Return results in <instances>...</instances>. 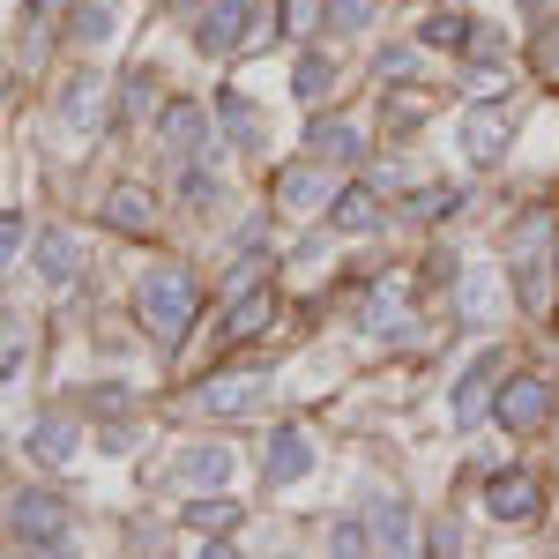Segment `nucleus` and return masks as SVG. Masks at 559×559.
<instances>
[{"mask_svg": "<svg viewBox=\"0 0 559 559\" xmlns=\"http://www.w3.org/2000/svg\"><path fill=\"white\" fill-rule=\"evenodd\" d=\"M134 313H142V329H150L165 350H179V344H187V329H194V313H202V284H194V269H179V261L142 269V284H134Z\"/></svg>", "mask_w": 559, "mask_h": 559, "instance_id": "obj_1", "label": "nucleus"}, {"mask_svg": "<svg viewBox=\"0 0 559 559\" xmlns=\"http://www.w3.org/2000/svg\"><path fill=\"white\" fill-rule=\"evenodd\" d=\"M8 545L15 552H68V500L45 485H15L8 492Z\"/></svg>", "mask_w": 559, "mask_h": 559, "instance_id": "obj_2", "label": "nucleus"}, {"mask_svg": "<svg viewBox=\"0 0 559 559\" xmlns=\"http://www.w3.org/2000/svg\"><path fill=\"white\" fill-rule=\"evenodd\" d=\"M60 142L68 150H83L90 134H105V120H112V75L105 68H83V75H68V90H60Z\"/></svg>", "mask_w": 559, "mask_h": 559, "instance_id": "obj_3", "label": "nucleus"}, {"mask_svg": "<svg viewBox=\"0 0 559 559\" xmlns=\"http://www.w3.org/2000/svg\"><path fill=\"white\" fill-rule=\"evenodd\" d=\"M336 194H344V173H336V165H321L313 150L292 157V165L276 173V210H292V216H321Z\"/></svg>", "mask_w": 559, "mask_h": 559, "instance_id": "obj_4", "label": "nucleus"}, {"mask_svg": "<svg viewBox=\"0 0 559 559\" xmlns=\"http://www.w3.org/2000/svg\"><path fill=\"white\" fill-rule=\"evenodd\" d=\"M552 411H559V395L545 373H508L500 381V395H492V418L508 432H545L552 426Z\"/></svg>", "mask_w": 559, "mask_h": 559, "instance_id": "obj_5", "label": "nucleus"}, {"mask_svg": "<svg viewBox=\"0 0 559 559\" xmlns=\"http://www.w3.org/2000/svg\"><path fill=\"white\" fill-rule=\"evenodd\" d=\"M231 471H239V455L224 448V440H194V448H179L173 455V492H224L231 485Z\"/></svg>", "mask_w": 559, "mask_h": 559, "instance_id": "obj_6", "label": "nucleus"}, {"mask_svg": "<svg viewBox=\"0 0 559 559\" xmlns=\"http://www.w3.org/2000/svg\"><path fill=\"white\" fill-rule=\"evenodd\" d=\"M210 142H216V134H210V112H202V105L173 97V105L157 112V150H165V165H194Z\"/></svg>", "mask_w": 559, "mask_h": 559, "instance_id": "obj_7", "label": "nucleus"}, {"mask_svg": "<svg viewBox=\"0 0 559 559\" xmlns=\"http://www.w3.org/2000/svg\"><path fill=\"white\" fill-rule=\"evenodd\" d=\"M254 0H210L202 15H194V45L210 52V60H224V52H239V45L254 38Z\"/></svg>", "mask_w": 559, "mask_h": 559, "instance_id": "obj_8", "label": "nucleus"}, {"mask_svg": "<svg viewBox=\"0 0 559 559\" xmlns=\"http://www.w3.org/2000/svg\"><path fill=\"white\" fill-rule=\"evenodd\" d=\"M31 269L45 276V292L75 284V276H83V239H75L68 224H38V239H31Z\"/></svg>", "mask_w": 559, "mask_h": 559, "instance_id": "obj_9", "label": "nucleus"}, {"mask_svg": "<svg viewBox=\"0 0 559 559\" xmlns=\"http://www.w3.org/2000/svg\"><path fill=\"white\" fill-rule=\"evenodd\" d=\"M306 150H313L321 165L350 173V165H366V128H358V120H344V112H321V120L306 128Z\"/></svg>", "mask_w": 559, "mask_h": 559, "instance_id": "obj_10", "label": "nucleus"}, {"mask_svg": "<svg viewBox=\"0 0 559 559\" xmlns=\"http://www.w3.org/2000/svg\"><path fill=\"white\" fill-rule=\"evenodd\" d=\"M358 329L366 336H411V284L403 276H381L373 292H366V306H358Z\"/></svg>", "mask_w": 559, "mask_h": 559, "instance_id": "obj_11", "label": "nucleus"}, {"mask_svg": "<svg viewBox=\"0 0 559 559\" xmlns=\"http://www.w3.org/2000/svg\"><path fill=\"white\" fill-rule=\"evenodd\" d=\"M261 388H269V373H254V366H216V381H202L194 388V403L210 411V418H231V411H254L261 403Z\"/></svg>", "mask_w": 559, "mask_h": 559, "instance_id": "obj_12", "label": "nucleus"}, {"mask_svg": "<svg viewBox=\"0 0 559 559\" xmlns=\"http://www.w3.org/2000/svg\"><path fill=\"white\" fill-rule=\"evenodd\" d=\"M500 313H508V276H500V269H463V276H455V321H477V329H485V321H500Z\"/></svg>", "mask_w": 559, "mask_h": 559, "instance_id": "obj_13", "label": "nucleus"}, {"mask_svg": "<svg viewBox=\"0 0 559 559\" xmlns=\"http://www.w3.org/2000/svg\"><path fill=\"white\" fill-rule=\"evenodd\" d=\"M366 530H373V552H418V522L403 492H373L366 500Z\"/></svg>", "mask_w": 559, "mask_h": 559, "instance_id": "obj_14", "label": "nucleus"}, {"mask_svg": "<svg viewBox=\"0 0 559 559\" xmlns=\"http://www.w3.org/2000/svg\"><path fill=\"white\" fill-rule=\"evenodd\" d=\"M455 150H463L471 165H500V157H508V112H500V105H471L463 128H455Z\"/></svg>", "mask_w": 559, "mask_h": 559, "instance_id": "obj_15", "label": "nucleus"}, {"mask_svg": "<svg viewBox=\"0 0 559 559\" xmlns=\"http://www.w3.org/2000/svg\"><path fill=\"white\" fill-rule=\"evenodd\" d=\"M500 366H508L500 350H477L471 366H463V381H455V395H448V411H455V426H463V432L485 418V395H492V381H500Z\"/></svg>", "mask_w": 559, "mask_h": 559, "instance_id": "obj_16", "label": "nucleus"}, {"mask_svg": "<svg viewBox=\"0 0 559 559\" xmlns=\"http://www.w3.org/2000/svg\"><path fill=\"white\" fill-rule=\"evenodd\" d=\"M537 508H545V485H537L530 471H500L492 485H485V515L492 522H530Z\"/></svg>", "mask_w": 559, "mask_h": 559, "instance_id": "obj_17", "label": "nucleus"}, {"mask_svg": "<svg viewBox=\"0 0 559 559\" xmlns=\"http://www.w3.org/2000/svg\"><path fill=\"white\" fill-rule=\"evenodd\" d=\"M179 522H187L194 537H216V545H224V537H231V530L247 522V508H239L231 492H224V500H216V492H187V508H179Z\"/></svg>", "mask_w": 559, "mask_h": 559, "instance_id": "obj_18", "label": "nucleus"}, {"mask_svg": "<svg viewBox=\"0 0 559 559\" xmlns=\"http://www.w3.org/2000/svg\"><path fill=\"white\" fill-rule=\"evenodd\" d=\"M269 485H299L306 471H313V440H306L299 426H284V432H269Z\"/></svg>", "mask_w": 559, "mask_h": 559, "instance_id": "obj_19", "label": "nucleus"}, {"mask_svg": "<svg viewBox=\"0 0 559 559\" xmlns=\"http://www.w3.org/2000/svg\"><path fill=\"white\" fill-rule=\"evenodd\" d=\"M105 231L150 239V231H157V202H150L142 187H112V194H105Z\"/></svg>", "mask_w": 559, "mask_h": 559, "instance_id": "obj_20", "label": "nucleus"}, {"mask_svg": "<svg viewBox=\"0 0 559 559\" xmlns=\"http://www.w3.org/2000/svg\"><path fill=\"white\" fill-rule=\"evenodd\" d=\"M23 455H31V463H45V471H60V463L75 455V426H68L60 411H45L38 426L23 432Z\"/></svg>", "mask_w": 559, "mask_h": 559, "instance_id": "obj_21", "label": "nucleus"}, {"mask_svg": "<svg viewBox=\"0 0 559 559\" xmlns=\"http://www.w3.org/2000/svg\"><path fill=\"white\" fill-rule=\"evenodd\" d=\"M381 216H388V210H381V194L358 179V187H344V194L329 202V231H381Z\"/></svg>", "mask_w": 559, "mask_h": 559, "instance_id": "obj_22", "label": "nucleus"}, {"mask_svg": "<svg viewBox=\"0 0 559 559\" xmlns=\"http://www.w3.org/2000/svg\"><path fill=\"white\" fill-rule=\"evenodd\" d=\"M276 321V292H247V299H231V321H224V344H254L261 329Z\"/></svg>", "mask_w": 559, "mask_h": 559, "instance_id": "obj_23", "label": "nucleus"}, {"mask_svg": "<svg viewBox=\"0 0 559 559\" xmlns=\"http://www.w3.org/2000/svg\"><path fill=\"white\" fill-rule=\"evenodd\" d=\"M471 38H477L471 8H432L426 23H418V45H448V52H471Z\"/></svg>", "mask_w": 559, "mask_h": 559, "instance_id": "obj_24", "label": "nucleus"}, {"mask_svg": "<svg viewBox=\"0 0 559 559\" xmlns=\"http://www.w3.org/2000/svg\"><path fill=\"white\" fill-rule=\"evenodd\" d=\"M254 128H261L254 97H247V90H216V134H231V142H254Z\"/></svg>", "mask_w": 559, "mask_h": 559, "instance_id": "obj_25", "label": "nucleus"}, {"mask_svg": "<svg viewBox=\"0 0 559 559\" xmlns=\"http://www.w3.org/2000/svg\"><path fill=\"white\" fill-rule=\"evenodd\" d=\"M112 31H120V8H112V0H83V8H75V23H68V38L83 45V52H90V45H105Z\"/></svg>", "mask_w": 559, "mask_h": 559, "instance_id": "obj_26", "label": "nucleus"}, {"mask_svg": "<svg viewBox=\"0 0 559 559\" xmlns=\"http://www.w3.org/2000/svg\"><path fill=\"white\" fill-rule=\"evenodd\" d=\"M292 90H299V105H321V97L336 90V60H329V52H299V75H292Z\"/></svg>", "mask_w": 559, "mask_h": 559, "instance_id": "obj_27", "label": "nucleus"}, {"mask_svg": "<svg viewBox=\"0 0 559 559\" xmlns=\"http://www.w3.org/2000/svg\"><path fill=\"white\" fill-rule=\"evenodd\" d=\"M463 202H471L463 187H426L418 202H403V224H440V216H455Z\"/></svg>", "mask_w": 559, "mask_h": 559, "instance_id": "obj_28", "label": "nucleus"}, {"mask_svg": "<svg viewBox=\"0 0 559 559\" xmlns=\"http://www.w3.org/2000/svg\"><path fill=\"white\" fill-rule=\"evenodd\" d=\"M373 83H388V90L418 83V45H381L373 52Z\"/></svg>", "mask_w": 559, "mask_h": 559, "instance_id": "obj_29", "label": "nucleus"}, {"mask_svg": "<svg viewBox=\"0 0 559 559\" xmlns=\"http://www.w3.org/2000/svg\"><path fill=\"white\" fill-rule=\"evenodd\" d=\"M463 83H471V97H500V90L515 83V75H508V60H492V52H477L471 68H463Z\"/></svg>", "mask_w": 559, "mask_h": 559, "instance_id": "obj_30", "label": "nucleus"}, {"mask_svg": "<svg viewBox=\"0 0 559 559\" xmlns=\"http://www.w3.org/2000/svg\"><path fill=\"white\" fill-rule=\"evenodd\" d=\"M23 366H31V329H23V313H8V350H0V381H23Z\"/></svg>", "mask_w": 559, "mask_h": 559, "instance_id": "obj_31", "label": "nucleus"}, {"mask_svg": "<svg viewBox=\"0 0 559 559\" xmlns=\"http://www.w3.org/2000/svg\"><path fill=\"white\" fill-rule=\"evenodd\" d=\"M329 545H336V552H373V530H366V515H336V522H329Z\"/></svg>", "mask_w": 559, "mask_h": 559, "instance_id": "obj_32", "label": "nucleus"}, {"mask_svg": "<svg viewBox=\"0 0 559 559\" xmlns=\"http://www.w3.org/2000/svg\"><path fill=\"white\" fill-rule=\"evenodd\" d=\"M373 8H381V0H329V31H366V23H373Z\"/></svg>", "mask_w": 559, "mask_h": 559, "instance_id": "obj_33", "label": "nucleus"}, {"mask_svg": "<svg viewBox=\"0 0 559 559\" xmlns=\"http://www.w3.org/2000/svg\"><path fill=\"white\" fill-rule=\"evenodd\" d=\"M23 247H31V216H23V210H8V216H0V254H8V261H23Z\"/></svg>", "mask_w": 559, "mask_h": 559, "instance_id": "obj_34", "label": "nucleus"}, {"mask_svg": "<svg viewBox=\"0 0 559 559\" xmlns=\"http://www.w3.org/2000/svg\"><path fill=\"white\" fill-rule=\"evenodd\" d=\"M426 545H432V552H463V545H471V530H463L455 515H440V522L426 530Z\"/></svg>", "mask_w": 559, "mask_h": 559, "instance_id": "obj_35", "label": "nucleus"}, {"mask_svg": "<svg viewBox=\"0 0 559 559\" xmlns=\"http://www.w3.org/2000/svg\"><path fill=\"white\" fill-rule=\"evenodd\" d=\"M313 23H329V15H321V0H284V31H292V38H306Z\"/></svg>", "mask_w": 559, "mask_h": 559, "instance_id": "obj_36", "label": "nucleus"}, {"mask_svg": "<svg viewBox=\"0 0 559 559\" xmlns=\"http://www.w3.org/2000/svg\"><path fill=\"white\" fill-rule=\"evenodd\" d=\"M254 284H261V254H247L239 269H231V276H224V306H231V299H247Z\"/></svg>", "mask_w": 559, "mask_h": 559, "instance_id": "obj_37", "label": "nucleus"}, {"mask_svg": "<svg viewBox=\"0 0 559 559\" xmlns=\"http://www.w3.org/2000/svg\"><path fill=\"white\" fill-rule=\"evenodd\" d=\"M418 120H426V97H411V105L395 97V105H388V128H395V134H403V128H418Z\"/></svg>", "mask_w": 559, "mask_h": 559, "instance_id": "obj_38", "label": "nucleus"}, {"mask_svg": "<svg viewBox=\"0 0 559 559\" xmlns=\"http://www.w3.org/2000/svg\"><path fill=\"white\" fill-rule=\"evenodd\" d=\"M120 105H128V112H142V105H150V68H134V75H128V90H120Z\"/></svg>", "mask_w": 559, "mask_h": 559, "instance_id": "obj_39", "label": "nucleus"}, {"mask_svg": "<svg viewBox=\"0 0 559 559\" xmlns=\"http://www.w3.org/2000/svg\"><path fill=\"white\" fill-rule=\"evenodd\" d=\"M97 448H105V455H128V448H134V426H105V432H97Z\"/></svg>", "mask_w": 559, "mask_h": 559, "instance_id": "obj_40", "label": "nucleus"}, {"mask_svg": "<svg viewBox=\"0 0 559 559\" xmlns=\"http://www.w3.org/2000/svg\"><path fill=\"white\" fill-rule=\"evenodd\" d=\"M537 68H545V75H559V31H552V38H537Z\"/></svg>", "mask_w": 559, "mask_h": 559, "instance_id": "obj_41", "label": "nucleus"}, {"mask_svg": "<svg viewBox=\"0 0 559 559\" xmlns=\"http://www.w3.org/2000/svg\"><path fill=\"white\" fill-rule=\"evenodd\" d=\"M60 8H68V0H23V15H31V23H45V15H60Z\"/></svg>", "mask_w": 559, "mask_h": 559, "instance_id": "obj_42", "label": "nucleus"}]
</instances>
